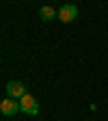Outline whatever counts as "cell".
I'll list each match as a JSON object with an SVG mask.
<instances>
[{
    "label": "cell",
    "mask_w": 108,
    "mask_h": 121,
    "mask_svg": "<svg viewBox=\"0 0 108 121\" xmlns=\"http://www.w3.org/2000/svg\"><path fill=\"white\" fill-rule=\"evenodd\" d=\"M20 110H22L24 115H37V112H39V104H37V99L30 95V93H26V95L20 99Z\"/></svg>",
    "instance_id": "6da1fadb"
},
{
    "label": "cell",
    "mask_w": 108,
    "mask_h": 121,
    "mask_svg": "<svg viewBox=\"0 0 108 121\" xmlns=\"http://www.w3.org/2000/svg\"><path fill=\"white\" fill-rule=\"evenodd\" d=\"M24 95H26V86L20 80H11L7 84V97H11V99H22Z\"/></svg>",
    "instance_id": "7a4b0ae2"
},
{
    "label": "cell",
    "mask_w": 108,
    "mask_h": 121,
    "mask_svg": "<svg viewBox=\"0 0 108 121\" xmlns=\"http://www.w3.org/2000/svg\"><path fill=\"white\" fill-rule=\"evenodd\" d=\"M76 17H78V7H76V4H63V7H60L58 20L63 22V24H69V22H73Z\"/></svg>",
    "instance_id": "3957f363"
},
{
    "label": "cell",
    "mask_w": 108,
    "mask_h": 121,
    "mask_svg": "<svg viewBox=\"0 0 108 121\" xmlns=\"http://www.w3.org/2000/svg\"><path fill=\"white\" fill-rule=\"evenodd\" d=\"M0 112H2L4 117H15L20 112V102H15L11 97H4L2 102H0Z\"/></svg>",
    "instance_id": "277c9868"
},
{
    "label": "cell",
    "mask_w": 108,
    "mask_h": 121,
    "mask_svg": "<svg viewBox=\"0 0 108 121\" xmlns=\"http://www.w3.org/2000/svg\"><path fill=\"white\" fill-rule=\"evenodd\" d=\"M39 17H41L43 22H52V20L58 17V13H56L52 7H41V9H39Z\"/></svg>",
    "instance_id": "5b68a950"
}]
</instances>
